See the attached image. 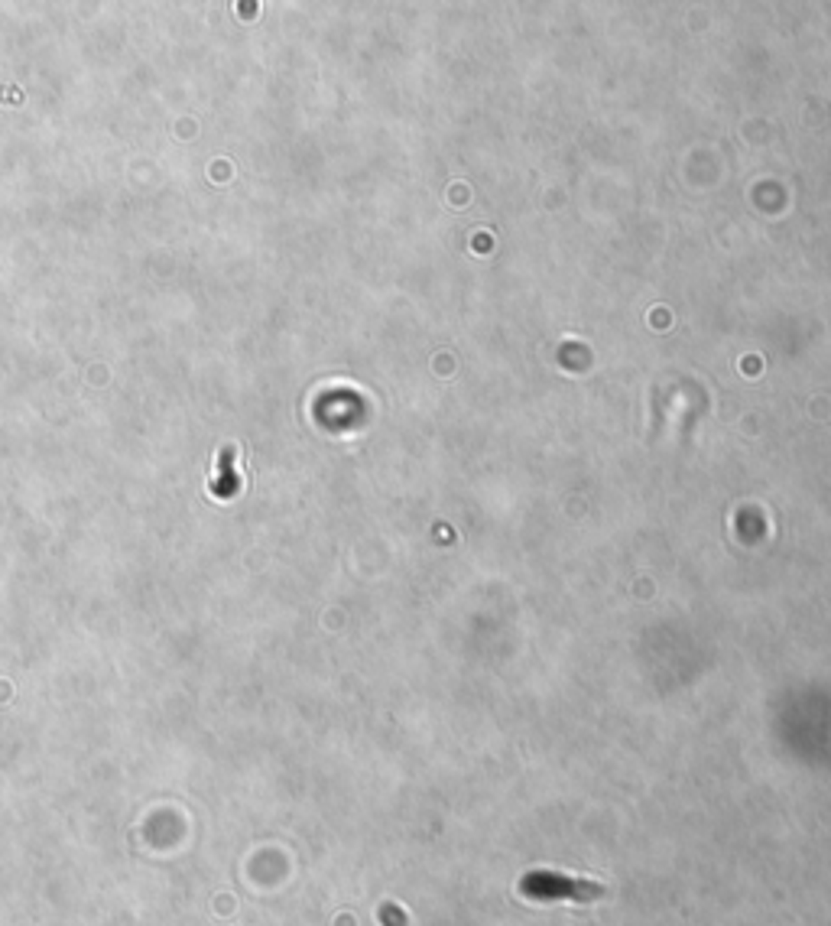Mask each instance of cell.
Segmentation results:
<instances>
[{"instance_id": "1", "label": "cell", "mask_w": 831, "mask_h": 926, "mask_svg": "<svg viewBox=\"0 0 831 926\" xmlns=\"http://www.w3.org/2000/svg\"><path fill=\"white\" fill-rule=\"evenodd\" d=\"M520 894L526 900H540V904H594L601 900L604 887L598 881H584V878H565L556 871H533L520 881Z\"/></svg>"}]
</instances>
